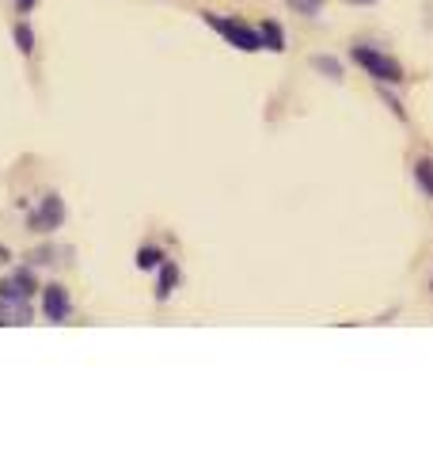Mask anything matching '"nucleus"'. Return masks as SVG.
I'll list each match as a JSON object with an SVG mask.
<instances>
[{
	"mask_svg": "<svg viewBox=\"0 0 433 457\" xmlns=\"http://www.w3.org/2000/svg\"><path fill=\"white\" fill-rule=\"evenodd\" d=\"M38 290H42V286L35 282V275H31L27 267L12 270V275L0 282V309L16 317L12 324H31V309H27V302H31V297H38Z\"/></svg>",
	"mask_w": 433,
	"mask_h": 457,
	"instance_id": "obj_1",
	"label": "nucleus"
},
{
	"mask_svg": "<svg viewBox=\"0 0 433 457\" xmlns=\"http://www.w3.org/2000/svg\"><path fill=\"white\" fill-rule=\"evenodd\" d=\"M429 290H433V282H429Z\"/></svg>",
	"mask_w": 433,
	"mask_h": 457,
	"instance_id": "obj_15",
	"label": "nucleus"
},
{
	"mask_svg": "<svg viewBox=\"0 0 433 457\" xmlns=\"http://www.w3.org/2000/svg\"><path fill=\"white\" fill-rule=\"evenodd\" d=\"M289 4H293L300 16H315V12L323 8V0H289Z\"/></svg>",
	"mask_w": 433,
	"mask_h": 457,
	"instance_id": "obj_12",
	"label": "nucleus"
},
{
	"mask_svg": "<svg viewBox=\"0 0 433 457\" xmlns=\"http://www.w3.org/2000/svg\"><path fill=\"white\" fill-rule=\"evenodd\" d=\"M201 20H206L216 35H221L228 46H236L243 54H255V50H263V38H258L255 27H248L243 20H233V16H216V12H201Z\"/></svg>",
	"mask_w": 433,
	"mask_h": 457,
	"instance_id": "obj_2",
	"label": "nucleus"
},
{
	"mask_svg": "<svg viewBox=\"0 0 433 457\" xmlns=\"http://www.w3.org/2000/svg\"><path fill=\"white\" fill-rule=\"evenodd\" d=\"M38 297H42V317H46L50 324H65L72 317V297H69V290L61 282L42 286Z\"/></svg>",
	"mask_w": 433,
	"mask_h": 457,
	"instance_id": "obj_5",
	"label": "nucleus"
},
{
	"mask_svg": "<svg viewBox=\"0 0 433 457\" xmlns=\"http://www.w3.org/2000/svg\"><path fill=\"white\" fill-rule=\"evenodd\" d=\"M61 225H65V203H61V195H46L31 210V218H27V228H31V233H42V237L57 233Z\"/></svg>",
	"mask_w": 433,
	"mask_h": 457,
	"instance_id": "obj_4",
	"label": "nucleus"
},
{
	"mask_svg": "<svg viewBox=\"0 0 433 457\" xmlns=\"http://www.w3.org/2000/svg\"><path fill=\"white\" fill-rule=\"evenodd\" d=\"M414 183L422 187L426 198H433V156H422V161H414Z\"/></svg>",
	"mask_w": 433,
	"mask_h": 457,
	"instance_id": "obj_9",
	"label": "nucleus"
},
{
	"mask_svg": "<svg viewBox=\"0 0 433 457\" xmlns=\"http://www.w3.org/2000/svg\"><path fill=\"white\" fill-rule=\"evenodd\" d=\"M35 4H38V0H16V8L23 12V16H27V12H35Z\"/></svg>",
	"mask_w": 433,
	"mask_h": 457,
	"instance_id": "obj_13",
	"label": "nucleus"
},
{
	"mask_svg": "<svg viewBox=\"0 0 433 457\" xmlns=\"http://www.w3.org/2000/svg\"><path fill=\"white\" fill-rule=\"evenodd\" d=\"M258 38H263V46L266 50H274V54H282L285 50V31L274 20H266L263 27H258Z\"/></svg>",
	"mask_w": 433,
	"mask_h": 457,
	"instance_id": "obj_8",
	"label": "nucleus"
},
{
	"mask_svg": "<svg viewBox=\"0 0 433 457\" xmlns=\"http://www.w3.org/2000/svg\"><path fill=\"white\" fill-rule=\"evenodd\" d=\"M350 62L365 69V73L377 80V84H403V80H407V77H403V65L396 62V57H388V54L372 50V46H354L350 50Z\"/></svg>",
	"mask_w": 433,
	"mask_h": 457,
	"instance_id": "obj_3",
	"label": "nucleus"
},
{
	"mask_svg": "<svg viewBox=\"0 0 433 457\" xmlns=\"http://www.w3.org/2000/svg\"><path fill=\"white\" fill-rule=\"evenodd\" d=\"M164 260H167L164 248H141V252H137V267H141V270H160Z\"/></svg>",
	"mask_w": 433,
	"mask_h": 457,
	"instance_id": "obj_10",
	"label": "nucleus"
},
{
	"mask_svg": "<svg viewBox=\"0 0 433 457\" xmlns=\"http://www.w3.org/2000/svg\"><path fill=\"white\" fill-rule=\"evenodd\" d=\"M346 4H377V0H346Z\"/></svg>",
	"mask_w": 433,
	"mask_h": 457,
	"instance_id": "obj_14",
	"label": "nucleus"
},
{
	"mask_svg": "<svg viewBox=\"0 0 433 457\" xmlns=\"http://www.w3.org/2000/svg\"><path fill=\"white\" fill-rule=\"evenodd\" d=\"M12 38H16V50H20L23 57H31L35 46H38V38H35V27H31V23H16V27H12Z\"/></svg>",
	"mask_w": 433,
	"mask_h": 457,
	"instance_id": "obj_7",
	"label": "nucleus"
},
{
	"mask_svg": "<svg viewBox=\"0 0 433 457\" xmlns=\"http://www.w3.org/2000/svg\"><path fill=\"white\" fill-rule=\"evenodd\" d=\"M312 69H315V73H327L331 80H342V65L335 62V57H323V54H315V57H312Z\"/></svg>",
	"mask_w": 433,
	"mask_h": 457,
	"instance_id": "obj_11",
	"label": "nucleus"
},
{
	"mask_svg": "<svg viewBox=\"0 0 433 457\" xmlns=\"http://www.w3.org/2000/svg\"><path fill=\"white\" fill-rule=\"evenodd\" d=\"M176 286H179V267L171 263V260H164V267H160V282H156V302H167Z\"/></svg>",
	"mask_w": 433,
	"mask_h": 457,
	"instance_id": "obj_6",
	"label": "nucleus"
}]
</instances>
